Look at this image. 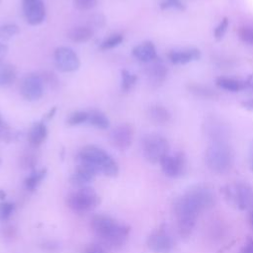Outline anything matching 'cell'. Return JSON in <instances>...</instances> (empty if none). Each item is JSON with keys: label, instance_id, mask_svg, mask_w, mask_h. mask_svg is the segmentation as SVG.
Masks as SVG:
<instances>
[{"label": "cell", "instance_id": "1", "mask_svg": "<svg viewBox=\"0 0 253 253\" xmlns=\"http://www.w3.org/2000/svg\"><path fill=\"white\" fill-rule=\"evenodd\" d=\"M91 227L96 236L101 240V245L112 250L120 248L129 233L127 226L119 224L112 217L103 214L95 215L92 218Z\"/></svg>", "mask_w": 253, "mask_h": 253}, {"label": "cell", "instance_id": "2", "mask_svg": "<svg viewBox=\"0 0 253 253\" xmlns=\"http://www.w3.org/2000/svg\"><path fill=\"white\" fill-rule=\"evenodd\" d=\"M209 169L217 174H224L233 164V151L225 140L211 141L205 153Z\"/></svg>", "mask_w": 253, "mask_h": 253}, {"label": "cell", "instance_id": "3", "mask_svg": "<svg viewBox=\"0 0 253 253\" xmlns=\"http://www.w3.org/2000/svg\"><path fill=\"white\" fill-rule=\"evenodd\" d=\"M79 160L86 161L95 166L99 172L106 176L114 177L119 173V166L117 162L104 149L96 145L84 146L79 154Z\"/></svg>", "mask_w": 253, "mask_h": 253}, {"label": "cell", "instance_id": "4", "mask_svg": "<svg viewBox=\"0 0 253 253\" xmlns=\"http://www.w3.org/2000/svg\"><path fill=\"white\" fill-rule=\"evenodd\" d=\"M173 210L179 234L182 237H188L194 230L199 212L190 205L184 196L176 199Z\"/></svg>", "mask_w": 253, "mask_h": 253}, {"label": "cell", "instance_id": "5", "mask_svg": "<svg viewBox=\"0 0 253 253\" xmlns=\"http://www.w3.org/2000/svg\"><path fill=\"white\" fill-rule=\"evenodd\" d=\"M225 200L231 206L244 211H253V188L246 183L227 185L222 189Z\"/></svg>", "mask_w": 253, "mask_h": 253}, {"label": "cell", "instance_id": "6", "mask_svg": "<svg viewBox=\"0 0 253 253\" xmlns=\"http://www.w3.org/2000/svg\"><path fill=\"white\" fill-rule=\"evenodd\" d=\"M144 158L152 163H159L161 159L169 153L168 140L159 133H147L141 141Z\"/></svg>", "mask_w": 253, "mask_h": 253}, {"label": "cell", "instance_id": "7", "mask_svg": "<svg viewBox=\"0 0 253 253\" xmlns=\"http://www.w3.org/2000/svg\"><path fill=\"white\" fill-rule=\"evenodd\" d=\"M183 196L199 213L211 208L215 200L211 189L204 185H198L189 189Z\"/></svg>", "mask_w": 253, "mask_h": 253}, {"label": "cell", "instance_id": "8", "mask_svg": "<svg viewBox=\"0 0 253 253\" xmlns=\"http://www.w3.org/2000/svg\"><path fill=\"white\" fill-rule=\"evenodd\" d=\"M99 203V197L96 192L88 187H81L78 191L72 193L67 198V204L70 209L81 212L95 208Z\"/></svg>", "mask_w": 253, "mask_h": 253}, {"label": "cell", "instance_id": "9", "mask_svg": "<svg viewBox=\"0 0 253 253\" xmlns=\"http://www.w3.org/2000/svg\"><path fill=\"white\" fill-rule=\"evenodd\" d=\"M55 66L62 72H73L80 66V60L76 52L67 46H59L54 50Z\"/></svg>", "mask_w": 253, "mask_h": 253}, {"label": "cell", "instance_id": "10", "mask_svg": "<svg viewBox=\"0 0 253 253\" xmlns=\"http://www.w3.org/2000/svg\"><path fill=\"white\" fill-rule=\"evenodd\" d=\"M163 173L171 178H176L184 174L186 170V156L183 152L178 151L174 154H167L159 162Z\"/></svg>", "mask_w": 253, "mask_h": 253}, {"label": "cell", "instance_id": "11", "mask_svg": "<svg viewBox=\"0 0 253 253\" xmlns=\"http://www.w3.org/2000/svg\"><path fill=\"white\" fill-rule=\"evenodd\" d=\"M43 82L37 73H30L26 75L21 83V94L28 101L39 100L43 93Z\"/></svg>", "mask_w": 253, "mask_h": 253}, {"label": "cell", "instance_id": "12", "mask_svg": "<svg viewBox=\"0 0 253 253\" xmlns=\"http://www.w3.org/2000/svg\"><path fill=\"white\" fill-rule=\"evenodd\" d=\"M146 244L154 253H170L174 246L172 238L163 228L154 230L148 236Z\"/></svg>", "mask_w": 253, "mask_h": 253}, {"label": "cell", "instance_id": "13", "mask_svg": "<svg viewBox=\"0 0 253 253\" xmlns=\"http://www.w3.org/2000/svg\"><path fill=\"white\" fill-rule=\"evenodd\" d=\"M23 13L30 25H39L45 18V7L42 0H22Z\"/></svg>", "mask_w": 253, "mask_h": 253}, {"label": "cell", "instance_id": "14", "mask_svg": "<svg viewBox=\"0 0 253 253\" xmlns=\"http://www.w3.org/2000/svg\"><path fill=\"white\" fill-rule=\"evenodd\" d=\"M132 139L133 129L128 124L119 125L112 130L110 134V140L112 144L120 150L127 149L130 146Z\"/></svg>", "mask_w": 253, "mask_h": 253}, {"label": "cell", "instance_id": "15", "mask_svg": "<svg viewBox=\"0 0 253 253\" xmlns=\"http://www.w3.org/2000/svg\"><path fill=\"white\" fill-rule=\"evenodd\" d=\"M167 57L172 64L184 65L201 58V51L196 47H183L172 49L168 52Z\"/></svg>", "mask_w": 253, "mask_h": 253}, {"label": "cell", "instance_id": "16", "mask_svg": "<svg viewBox=\"0 0 253 253\" xmlns=\"http://www.w3.org/2000/svg\"><path fill=\"white\" fill-rule=\"evenodd\" d=\"M167 74V66L160 58L157 57L155 60L148 63V66L146 68V76L151 86L159 87L165 81Z\"/></svg>", "mask_w": 253, "mask_h": 253}, {"label": "cell", "instance_id": "17", "mask_svg": "<svg viewBox=\"0 0 253 253\" xmlns=\"http://www.w3.org/2000/svg\"><path fill=\"white\" fill-rule=\"evenodd\" d=\"M132 55L144 63H149L158 57L156 47L150 41H146L135 45L132 48Z\"/></svg>", "mask_w": 253, "mask_h": 253}, {"label": "cell", "instance_id": "18", "mask_svg": "<svg viewBox=\"0 0 253 253\" xmlns=\"http://www.w3.org/2000/svg\"><path fill=\"white\" fill-rule=\"evenodd\" d=\"M215 85L221 90L233 92V93L248 89L245 80H239V79L225 77V76L217 77L215 79Z\"/></svg>", "mask_w": 253, "mask_h": 253}, {"label": "cell", "instance_id": "19", "mask_svg": "<svg viewBox=\"0 0 253 253\" xmlns=\"http://www.w3.org/2000/svg\"><path fill=\"white\" fill-rule=\"evenodd\" d=\"M46 136L47 129L45 125L42 122H36L29 131V143L34 147H38L45 140Z\"/></svg>", "mask_w": 253, "mask_h": 253}, {"label": "cell", "instance_id": "20", "mask_svg": "<svg viewBox=\"0 0 253 253\" xmlns=\"http://www.w3.org/2000/svg\"><path fill=\"white\" fill-rule=\"evenodd\" d=\"M93 35L94 30L90 26H76L67 33L68 39L74 42H85L91 40Z\"/></svg>", "mask_w": 253, "mask_h": 253}, {"label": "cell", "instance_id": "21", "mask_svg": "<svg viewBox=\"0 0 253 253\" xmlns=\"http://www.w3.org/2000/svg\"><path fill=\"white\" fill-rule=\"evenodd\" d=\"M149 119L158 125H164L171 119L170 112L161 105H153L148 109Z\"/></svg>", "mask_w": 253, "mask_h": 253}, {"label": "cell", "instance_id": "22", "mask_svg": "<svg viewBox=\"0 0 253 253\" xmlns=\"http://www.w3.org/2000/svg\"><path fill=\"white\" fill-rule=\"evenodd\" d=\"M17 78L16 67L7 62H0V86H8Z\"/></svg>", "mask_w": 253, "mask_h": 253}, {"label": "cell", "instance_id": "23", "mask_svg": "<svg viewBox=\"0 0 253 253\" xmlns=\"http://www.w3.org/2000/svg\"><path fill=\"white\" fill-rule=\"evenodd\" d=\"M87 122L101 129H107L110 126V121L108 117L103 112L98 110H92L88 113Z\"/></svg>", "mask_w": 253, "mask_h": 253}, {"label": "cell", "instance_id": "24", "mask_svg": "<svg viewBox=\"0 0 253 253\" xmlns=\"http://www.w3.org/2000/svg\"><path fill=\"white\" fill-rule=\"evenodd\" d=\"M46 173L45 169H41L38 171H34L30 176H28L25 179V187L29 191H34L39 184L42 182V180L44 178Z\"/></svg>", "mask_w": 253, "mask_h": 253}, {"label": "cell", "instance_id": "25", "mask_svg": "<svg viewBox=\"0 0 253 253\" xmlns=\"http://www.w3.org/2000/svg\"><path fill=\"white\" fill-rule=\"evenodd\" d=\"M122 76V82H121V88L124 92H128L135 84L137 77L136 75L130 73L126 69H123L121 71Z\"/></svg>", "mask_w": 253, "mask_h": 253}, {"label": "cell", "instance_id": "26", "mask_svg": "<svg viewBox=\"0 0 253 253\" xmlns=\"http://www.w3.org/2000/svg\"><path fill=\"white\" fill-rule=\"evenodd\" d=\"M237 36L239 40L250 46H253V27L241 26L237 30Z\"/></svg>", "mask_w": 253, "mask_h": 253}, {"label": "cell", "instance_id": "27", "mask_svg": "<svg viewBox=\"0 0 253 253\" xmlns=\"http://www.w3.org/2000/svg\"><path fill=\"white\" fill-rule=\"evenodd\" d=\"M229 19L227 17H223L218 23L217 25L214 27L213 29V37L215 40L217 41H220L224 38L227 30H228V27H229Z\"/></svg>", "mask_w": 253, "mask_h": 253}, {"label": "cell", "instance_id": "28", "mask_svg": "<svg viewBox=\"0 0 253 253\" xmlns=\"http://www.w3.org/2000/svg\"><path fill=\"white\" fill-rule=\"evenodd\" d=\"M124 41V37L121 34H114L112 36H110L108 39H106L100 45V48L102 50H106V49H110L113 47L118 46L119 44L122 43V42Z\"/></svg>", "mask_w": 253, "mask_h": 253}, {"label": "cell", "instance_id": "29", "mask_svg": "<svg viewBox=\"0 0 253 253\" xmlns=\"http://www.w3.org/2000/svg\"><path fill=\"white\" fill-rule=\"evenodd\" d=\"M88 120V113L87 112H83V111H76L71 113L67 120L66 123L69 126H77L80 124H83L85 122H87Z\"/></svg>", "mask_w": 253, "mask_h": 253}, {"label": "cell", "instance_id": "30", "mask_svg": "<svg viewBox=\"0 0 253 253\" xmlns=\"http://www.w3.org/2000/svg\"><path fill=\"white\" fill-rule=\"evenodd\" d=\"M189 89L193 94L202 98H212L215 96V93L213 92V90L210 89L209 87H205L203 85H191Z\"/></svg>", "mask_w": 253, "mask_h": 253}, {"label": "cell", "instance_id": "31", "mask_svg": "<svg viewBox=\"0 0 253 253\" xmlns=\"http://www.w3.org/2000/svg\"><path fill=\"white\" fill-rule=\"evenodd\" d=\"M19 33V27L15 24H5L0 26V38L9 40Z\"/></svg>", "mask_w": 253, "mask_h": 253}, {"label": "cell", "instance_id": "32", "mask_svg": "<svg viewBox=\"0 0 253 253\" xmlns=\"http://www.w3.org/2000/svg\"><path fill=\"white\" fill-rule=\"evenodd\" d=\"M185 8V4L182 2V0H161L160 2L161 10L175 9L179 11H184Z\"/></svg>", "mask_w": 253, "mask_h": 253}, {"label": "cell", "instance_id": "33", "mask_svg": "<svg viewBox=\"0 0 253 253\" xmlns=\"http://www.w3.org/2000/svg\"><path fill=\"white\" fill-rule=\"evenodd\" d=\"M43 84H46L48 85L50 88H57L58 86V79L57 77L52 73V72H49V71H43L42 74H40Z\"/></svg>", "mask_w": 253, "mask_h": 253}, {"label": "cell", "instance_id": "34", "mask_svg": "<svg viewBox=\"0 0 253 253\" xmlns=\"http://www.w3.org/2000/svg\"><path fill=\"white\" fill-rule=\"evenodd\" d=\"M14 211V205L11 203L3 202L0 204V219L6 220L10 217Z\"/></svg>", "mask_w": 253, "mask_h": 253}, {"label": "cell", "instance_id": "35", "mask_svg": "<svg viewBox=\"0 0 253 253\" xmlns=\"http://www.w3.org/2000/svg\"><path fill=\"white\" fill-rule=\"evenodd\" d=\"M74 6L80 11H87L94 8L97 4V0H73Z\"/></svg>", "mask_w": 253, "mask_h": 253}, {"label": "cell", "instance_id": "36", "mask_svg": "<svg viewBox=\"0 0 253 253\" xmlns=\"http://www.w3.org/2000/svg\"><path fill=\"white\" fill-rule=\"evenodd\" d=\"M83 253H107L106 249L98 243H92L85 246Z\"/></svg>", "mask_w": 253, "mask_h": 253}, {"label": "cell", "instance_id": "37", "mask_svg": "<svg viewBox=\"0 0 253 253\" xmlns=\"http://www.w3.org/2000/svg\"><path fill=\"white\" fill-rule=\"evenodd\" d=\"M241 253H253V239L247 238L245 244L241 249Z\"/></svg>", "mask_w": 253, "mask_h": 253}, {"label": "cell", "instance_id": "38", "mask_svg": "<svg viewBox=\"0 0 253 253\" xmlns=\"http://www.w3.org/2000/svg\"><path fill=\"white\" fill-rule=\"evenodd\" d=\"M43 248L46 250V251H49V252H54L57 250L58 248V245L56 243H54L53 241H48L44 244H42Z\"/></svg>", "mask_w": 253, "mask_h": 253}, {"label": "cell", "instance_id": "39", "mask_svg": "<svg viewBox=\"0 0 253 253\" xmlns=\"http://www.w3.org/2000/svg\"><path fill=\"white\" fill-rule=\"evenodd\" d=\"M241 106H242L245 110H247V111H249V112H253V98L243 101V102L241 103Z\"/></svg>", "mask_w": 253, "mask_h": 253}, {"label": "cell", "instance_id": "40", "mask_svg": "<svg viewBox=\"0 0 253 253\" xmlns=\"http://www.w3.org/2000/svg\"><path fill=\"white\" fill-rule=\"evenodd\" d=\"M8 52V46L5 43L0 42V62H2V59L6 56Z\"/></svg>", "mask_w": 253, "mask_h": 253}, {"label": "cell", "instance_id": "41", "mask_svg": "<svg viewBox=\"0 0 253 253\" xmlns=\"http://www.w3.org/2000/svg\"><path fill=\"white\" fill-rule=\"evenodd\" d=\"M245 82L247 84L248 89H253V74L248 75L247 78L245 79Z\"/></svg>", "mask_w": 253, "mask_h": 253}, {"label": "cell", "instance_id": "42", "mask_svg": "<svg viewBox=\"0 0 253 253\" xmlns=\"http://www.w3.org/2000/svg\"><path fill=\"white\" fill-rule=\"evenodd\" d=\"M55 112H56V108L55 107H53L52 109H50V111L46 114V116H45V119L46 120H50L53 116H54V114H55Z\"/></svg>", "mask_w": 253, "mask_h": 253}, {"label": "cell", "instance_id": "43", "mask_svg": "<svg viewBox=\"0 0 253 253\" xmlns=\"http://www.w3.org/2000/svg\"><path fill=\"white\" fill-rule=\"evenodd\" d=\"M6 126V124L3 122V119H2V115H1V112H0V130Z\"/></svg>", "mask_w": 253, "mask_h": 253}, {"label": "cell", "instance_id": "44", "mask_svg": "<svg viewBox=\"0 0 253 253\" xmlns=\"http://www.w3.org/2000/svg\"><path fill=\"white\" fill-rule=\"evenodd\" d=\"M6 197V194L3 190H0V200H4Z\"/></svg>", "mask_w": 253, "mask_h": 253}, {"label": "cell", "instance_id": "45", "mask_svg": "<svg viewBox=\"0 0 253 253\" xmlns=\"http://www.w3.org/2000/svg\"><path fill=\"white\" fill-rule=\"evenodd\" d=\"M250 160L253 161V142H252L251 147H250Z\"/></svg>", "mask_w": 253, "mask_h": 253}, {"label": "cell", "instance_id": "46", "mask_svg": "<svg viewBox=\"0 0 253 253\" xmlns=\"http://www.w3.org/2000/svg\"><path fill=\"white\" fill-rule=\"evenodd\" d=\"M249 220H250V223L251 225L253 226V211H250V215H249Z\"/></svg>", "mask_w": 253, "mask_h": 253}, {"label": "cell", "instance_id": "47", "mask_svg": "<svg viewBox=\"0 0 253 253\" xmlns=\"http://www.w3.org/2000/svg\"><path fill=\"white\" fill-rule=\"evenodd\" d=\"M251 169L253 170V161H251Z\"/></svg>", "mask_w": 253, "mask_h": 253}]
</instances>
